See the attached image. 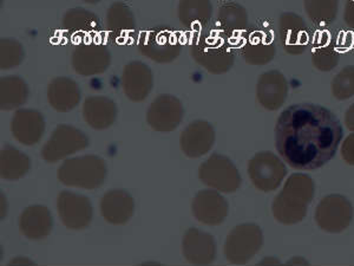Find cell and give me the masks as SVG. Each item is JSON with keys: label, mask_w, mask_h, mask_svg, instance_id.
I'll use <instances>...</instances> for the list:
<instances>
[{"label": "cell", "mask_w": 354, "mask_h": 266, "mask_svg": "<svg viewBox=\"0 0 354 266\" xmlns=\"http://www.w3.org/2000/svg\"><path fill=\"white\" fill-rule=\"evenodd\" d=\"M344 136L335 114L313 103L288 107L279 116L275 145L282 159L295 170H318L333 159Z\"/></svg>", "instance_id": "6da1fadb"}]
</instances>
